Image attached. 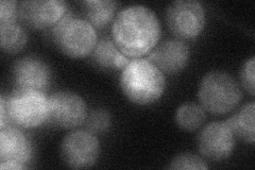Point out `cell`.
Listing matches in <instances>:
<instances>
[{"mask_svg":"<svg viewBox=\"0 0 255 170\" xmlns=\"http://www.w3.org/2000/svg\"><path fill=\"white\" fill-rule=\"evenodd\" d=\"M198 97L205 111L214 115H223L238 107L243 99V92L232 76L216 70L202 78Z\"/></svg>","mask_w":255,"mask_h":170,"instance_id":"3957f363","label":"cell"},{"mask_svg":"<svg viewBox=\"0 0 255 170\" xmlns=\"http://www.w3.org/2000/svg\"><path fill=\"white\" fill-rule=\"evenodd\" d=\"M168 168L173 170H203L209 169V166L200 157L191 155V153H183V155L175 157L170 162Z\"/></svg>","mask_w":255,"mask_h":170,"instance_id":"ffe728a7","label":"cell"},{"mask_svg":"<svg viewBox=\"0 0 255 170\" xmlns=\"http://www.w3.org/2000/svg\"><path fill=\"white\" fill-rule=\"evenodd\" d=\"M25 168L26 166L16 164V163H11V162H1V163H0V169L2 170H20Z\"/></svg>","mask_w":255,"mask_h":170,"instance_id":"cb8c5ba5","label":"cell"},{"mask_svg":"<svg viewBox=\"0 0 255 170\" xmlns=\"http://www.w3.org/2000/svg\"><path fill=\"white\" fill-rule=\"evenodd\" d=\"M5 105L7 119L20 128H36L48 119V99L42 92L17 88Z\"/></svg>","mask_w":255,"mask_h":170,"instance_id":"5b68a950","label":"cell"},{"mask_svg":"<svg viewBox=\"0 0 255 170\" xmlns=\"http://www.w3.org/2000/svg\"><path fill=\"white\" fill-rule=\"evenodd\" d=\"M255 118V104L250 102L239 110L233 116L226 120V123L232 130L235 137H238L246 143L254 144V119Z\"/></svg>","mask_w":255,"mask_h":170,"instance_id":"2e32d148","label":"cell"},{"mask_svg":"<svg viewBox=\"0 0 255 170\" xmlns=\"http://www.w3.org/2000/svg\"><path fill=\"white\" fill-rule=\"evenodd\" d=\"M87 107L81 96L68 91L54 93L48 99V119L63 129H75L84 124Z\"/></svg>","mask_w":255,"mask_h":170,"instance_id":"ba28073f","label":"cell"},{"mask_svg":"<svg viewBox=\"0 0 255 170\" xmlns=\"http://www.w3.org/2000/svg\"><path fill=\"white\" fill-rule=\"evenodd\" d=\"M99 155L97 136L87 130L71 131L61 143V158L69 168H90L97 163Z\"/></svg>","mask_w":255,"mask_h":170,"instance_id":"52a82bcc","label":"cell"},{"mask_svg":"<svg viewBox=\"0 0 255 170\" xmlns=\"http://www.w3.org/2000/svg\"><path fill=\"white\" fill-rule=\"evenodd\" d=\"M52 33L61 52L74 59L91 54L98 42L97 32L91 23L69 12L53 27Z\"/></svg>","mask_w":255,"mask_h":170,"instance_id":"277c9868","label":"cell"},{"mask_svg":"<svg viewBox=\"0 0 255 170\" xmlns=\"http://www.w3.org/2000/svg\"><path fill=\"white\" fill-rule=\"evenodd\" d=\"M32 159V146L19 129L5 127L0 130V161L27 167Z\"/></svg>","mask_w":255,"mask_h":170,"instance_id":"4fadbf2b","label":"cell"},{"mask_svg":"<svg viewBox=\"0 0 255 170\" xmlns=\"http://www.w3.org/2000/svg\"><path fill=\"white\" fill-rule=\"evenodd\" d=\"M17 3L13 0H1L0 1V23L15 21L17 19Z\"/></svg>","mask_w":255,"mask_h":170,"instance_id":"7402d4cb","label":"cell"},{"mask_svg":"<svg viewBox=\"0 0 255 170\" xmlns=\"http://www.w3.org/2000/svg\"><path fill=\"white\" fill-rule=\"evenodd\" d=\"M12 75L17 88L42 93L48 90L51 80L50 68L35 56H25L16 61Z\"/></svg>","mask_w":255,"mask_h":170,"instance_id":"8fae6325","label":"cell"},{"mask_svg":"<svg viewBox=\"0 0 255 170\" xmlns=\"http://www.w3.org/2000/svg\"><path fill=\"white\" fill-rule=\"evenodd\" d=\"M161 37L156 14L148 6L129 5L119 12L112 26V39L124 54L138 59L149 54Z\"/></svg>","mask_w":255,"mask_h":170,"instance_id":"6da1fadb","label":"cell"},{"mask_svg":"<svg viewBox=\"0 0 255 170\" xmlns=\"http://www.w3.org/2000/svg\"><path fill=\"white\" fill-rule=\"evenodd\" d=\"M27 42V32L17 21L0 23V45L4 52L18 53L26 47Z\"/></svg>","mask_w":255,"mask_h":170,"instance_id":"e0dca14e","label":"cell"},{"mask_svg":"<svg viewBox=\"0 0 255 170\" xmlns=\"http://www.w3.org/2000/svg\"><path fill=\"white\" fill-rule=\"evenodd\" d=\"M67 12V4L63 0H30L18 6L21 21L36 30L57 26Z\"/></svg>","mask_w":255,"mask_h":170,"instance_id":"30bf717a","label":"cell"},{"mask_svg":"<svg viewBox=\"0 0 255 170\" xmlns=\"http://www.w3.org/2000/svg\"><path fill=\"white\" fill-rule=\"evenodd\" d=\"M84 125L87 131L93 134H100L107 132L111 128L112 119L110 113L102 109H96L87 113Z\"/></svg>","mask_w":255,"mask_h":170,"instance_id":"d6986e66","label":"cell"},{"mask_svg":"<svg viewBox=\"0 0 255 170\" xmlns=\"http://www.w3.org/2000/svg\"><path fill=\"white\" fill-rule=\"evenodd\" d=\"M198 148L201 155L212 161H222L232 156L235 135L226 121L206 125L198 135Z\"/></svg>","mask_w":255,"mask_h":170,"instance_id":"9c48e42d","label":"cell"},{"mask_svg":"<svg viewBox=\"0 0 255 170\" xmlns=\"http://www.w3.org/2000/svg\"><path fill=\"white\" fill-rule=\"evenodd\" d=\"M205 11L195 0H175L166 10V22L172 34L181 39L200 35L205 27Z\"/></svg>","mask_w":255,"mask_h":170,"instance_id":"8992f818","label":"cell"},{"mask_svg":"<svg viewBox=\"0 0 255 170\" xmlns=\"http://www.w3.org/2000/svg\"><path fill=\"white\" fill-rule=\"evenodd\" d=\"M189 53V47L181 39H166L154 47L148 60L165 74H177L186 67Z\"/></svg>","mask_w":255,"mask_h":170,"instance_id":"7c38bea8","label":"cell"},{"mask_svg":"<svg viewBox=\"0 0 255 170\" xmlns=\"http://www.w3.org/2000/svg\"><path fill=\"white\" fill-rule=\"evenodd\" d=\"M117 2L113 0H86L82 2L85 20L95 29H103L114 19Z\"/></svg>","mask_w":255,"mask_h":170,"instance_id":"9a60e30c","label":"cell"},{"mask_svg":"<svg viewBox=\"0 0 255 170\" xmlns=\"http://www.w3.org/2000/svg\"><path fill=\"white\" fill-rule=\"evenodd\" d=\"M6 123H9V119H7L5 97L1 95V98H0V129L5 128Z\"/></svg>","mask_w":255,"mask_h":170,"instance_id":"603a6c76","label":"cell"},{"mask_svg":"<svg viewBox=\"0 0 255 170\" xmlns=\"http://www.w3.org/2000/svg\"><path fill=\"white\" fill-rule=\"evenodd\" d=\"M205 110L201 105L187 102L180 105L175 112V123L182 130L191 132L201 128L205 123Z\"/></svg>","mask_w":255,"mask_h":170,"instance_id":"ac0fdd59","label":"cell"},{"mask_svg":"<svg viewBox=\"0 0 255 170\" xmlns=\"http://www.w3.org/2000/svg\"><path fill=\"white\" fill-rule=\"evenodd\" d=\"M254 70H255V56H252L247 60L241 70V82L243 87L251 96L255 94V84H254Z\"/></svg>","mask_w":255,"mask_h":170,"instance_id":"44dd1931","label":"cell"},{"mask_svg":"<svg viewBox=\"0 0 255 170\" xmlns=\"http://www.w3.org/2000/svg\"><path fill=\"white\" fill-rule=\"evenodd\" d=\"M92 58L96 65L103 69H124L131 61L110 37L98 40L92 52Z\"/></svg>","mask_w":255,"mask_h":170,"instance_id":"5bb4252c","label":"cell"},{"mask_svg":"<svg viewBox=\"0 0 255 170\" xmlns=\"http://www.w3.org/2000/svg\"><path fill=\"white\" fill-rule=\"evenodd\" d=\"M166 79L148 59H133L123 69L121 88L131 102L149 105L157 101L164 94Z\"/></svg>","mask_w":255,"mask_h":170,"instance_id":"7a4b0ae2","label":"cell"}]
</instances>
